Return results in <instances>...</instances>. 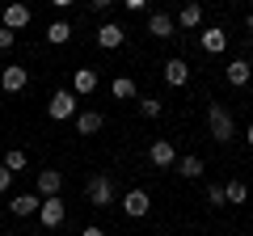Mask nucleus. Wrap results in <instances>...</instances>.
<instances>
[{
    "instance_id": "23",
    "label": "nucleus",
    "mask_w": 253,
    "mask_h": 236,
    "mask_svg": "<svg viewBox=\"0 0 253 236\" xmlns=\"http://www.w3.org/2000/svg\"><path fill=\"white\" fill-rule=\"evenodd\" d=\"M4 169H9V173L26 169V152H21V148H13V152H4Z\"/></svg>"
},
{
    "instance_id": "21",
    "label": "nucleus",
    "mask_w": 253,
    "mask_h": 236,
    "mask_svg": "<svg viewBox=\"0 0 253 236\" xmlns=\"http://www.w3.org/2000/svg\"><path fill=\"white\" fill-rule=\"evenodd\" d=\"M177 173H181V177H203V160H199V156H181Z\"/></svg>"
},
{
    "instance_id": "31",
    "label": "nucleus",
    "mask_w": 253,
    "mask_h": 236,
    "mask_svg": "<svg viewBox=\"0 0 253 236\" xmlns=\"http://www.w3.org/2000/svg\"><path fill=\"white\" fill-rule=\"evenodd\" d=\"M51 4L55 9H68V4H76V0H51Z\"/></svg>"
},
{
    "instance_id": "1",
    "label": "nucleus",
    "mask_w": 253,
    "mask_h": 236,
    "mask_svg": "<svg viewBox=\"0 0 253 236\" xmlns=\"http://www.w3.org/2000/svg\"><path fill=\"white\" fill-rule=\"evenodd\" d=\"M207 131H211V139L215 144H228V139L236 135V122H232V114H228L219 101H211L207 106Z\"/></svg>"
},
{
    "instance_id": "28",
    "label": "nucleus",
    "mask_w": 253,
    "mask_h": 236,
    "mask_svg": "<svg viewBox=\"0 0 253 236\" xmlns=\"http://www.w3.org/2000/svg\"><path fill=\"white\" fill-rule=\"evenodd\" d=\"M110 4H114V0H89V9H93V13H106Z\"/></svg>"
},
{
    "instance_id": "11",
    "label": "nucleus",
    "mask_w": 253,
    "mask_h": 236,
    "mask_svg": "<svg viewBox=\"0 0 253 236\" xmlns=\"http://www.w3.org/2000/svg\"><path fill=\"white\" fill-rule=\"evenodd\" d=\"M199 21H203V4H199V0H186V4L177 9V17H173V26H181V30H194Z\"/></svg>"
},
{
    "instance_id": "27",
    "label": "nucleus",
    "mask_w": 253,
    "mask_h": 236,
    "mask_svg": "<svg viewBox=\"0 0 253 236\" xmlns=\"http://www.w3.org/2000/svg\"><path fill=\"white\" fill-rule=\"evenodd\" d=\"M9 182H13V173H9V169H4V164H0V194L9 190Z\"/></svg>"
},
{
    "instance_id": "2",
    "label": "nucleus",
    "mask_w": 253,
    "mask_h": 236,
    "mask_svg": "<svg viewBox=\"0 0 253 236\" xmlns=\"http://www.w3.org/2000/svg\"><path fill=\"white\" fill-rule=\"evenodd\" d=\"M46 114H51L55 122L72 118V114H76V93H72V89H59V93H51V101H46Z\"/></svg>"
},
{
    "instance_id": "25",
    "label": "nucleus",
    "mask_w": 253,
    "mask_h": 236,
    "mask_svg": "<svg viewBox=\"0 0 253 236\" xmlns=\"http://www.w3.org/2000/svg\"><path fill=\"white\" fill-rule=\"evenodd\" d=\"M207 202H211V207H224V186H207Z\"/></svg>"
},
{
    "instance_id": "6",
    "label": "nucleus",
    "mask_w": 253,
    "mask_h": 236,
    "mask_svg": "<svg viewBox=\"0 0 253 236\" xmlns=\"http://www.w3.org/2000/svg\"><path fill=\"white\" fill-rule=\"evenodd\" d=\"M4 30H21V26H30V4H21V0H9L4 4V21H0Z\"/></svg>"
},
{
    "instance_id": "3",
    "label": "nucleus",
    "mask_w": 253,
    "mask_h": 236,
    "mask_svg": "<svg viewBox=\"0 0 253 236\" xmlns=\"http://www.w3.org/2000/svg\"><path fill=\"white\" fill-rule=\"evenodd\" d=\"M123 211L131 219H144L148 211H152V198H148V190H126L123 194Z\"/></svg>"
},
{
    "instance_id": "8",
    "label": "nucleus",
    "mask_w": 253,
    "mask_h": 236,
    "mask_svg": "<svg viewBox=\"0 0 253 236\" xmlns=\"http://www.w3.org/2000/svg\"><path fill=\"white\" fill-rule=\"evenodd\" d=\"M89 202L93 207H110L114 202V182L110 177H93L89 182Z\"/></svg>"
},
{
    "instance_id": "34",
    "label": "nucleus",
    "mask_w": 253,
    "mask_h": 236,
    "mask_svg": "<svg viewBox=\"0 0 253 236\" xmlns=\"http://www.w3.org/2000/svg\"><path fill=\"white\" fill-rule=\"evenodd\" d=\"M232 4H241V0H232Z\"/></svg>"
},
{
    "instance_id": "16",
    "label": "nucleus",
    "mask_w": 253,
    "mask_h": 236,
    "mask_svg": "<svg viewBox=\"0 0 253 236\" xmlns=\"http://www.w3.org/2000/svg\"><path fill=\"white\" fill-rule=\"evenodd\" d=\"M93 89H97V72H93V68H76L72 72V93L84 97V93H93Z\"/></svg>"
},
{
    "instance_id": "29",
    "label": "nucleus",
    "mask_w": 253,
    "mask_h": 236,
    "mask_svg": "<svg viewBox=\"0 0 253 236\" xmlns=\"http://www.w3.org/2000/svg\"><path fill=\"white\" fill-rule=\"evenodd\" d=\"M81 236H106V228H97V224H89V228H84Z\"/></svg>"
},
{
    "instance_id": "12",
    "label": "nucleus",
    "mask_w": 253,
    "mask_h": 236,
    "mask_svg": "<svg viewBox=\"0 0 253 236\" xmlns=\"http://www.w3.org/2000/svg\"><path fill=\"white\" fill-rule=\"evenodd\" d=\"M224 76H228V84H232V89H245V84H249V76H253V68H249V59H232V64L224 68Z\"/></svg>"
},
{
    "instance_id": "32",
    "label": "nucleus",
    "mask_w": 253,
    "mask_h": 236,
    "mask_svg": "<svg viewBox=\"0 0 253 236\" xmlns=\"http://www.w3.org/2000/svg\"><path fill=\"white\" fill-rule=\"evenodd\" d=\"M245 139H249V148H253V122H249V131H245Z\"/></svg>"
},
{
    "instance_id": "14",
    "label": "nucleus",
    "mask_w": 253,
    "mask_h": 236,
    "mask_svg": "<svg viewBox=\"0 0 253 236\" xmlns=\"http://www.w3.org/2000/svg\"><path fill=\"white\" fill-rule=\"evenodd\" d=\"M123 38H126V30L114 26V21H106V26L97 30V46H101V51H114V46H123Z\"/></svg>"
},
{
    "instance_id": "30",
    "label": "nucleus",
    "mask_w": 253,
    "mask_h": 236,
    "mask_svg": "<svg viewBox=\"0 0 253 236\" xmlns=\"http://www.w3.org/2000/svg\"><path fill=\"white\" fill-rule=\"evenodd\" d=\"M123 4H126V9H131V13H139V9H144V4H148V0H123Z\"/></svg>"
},
{
    "instance_id": "33",
    "label": "nucleus",
    "mask_w": 253,
    "mask_h": 236,
    "mask_svg": "<svg viewBox=\"0 0 253 236\" xmlns=\"http://www.w3.org/2000/svg\"><path fill=\"white\" fill-rule=\"evenodd\" d=\"M245 26H249V30H253V13H249V17H245Z\"/></svg>"
},
{
    "instance_id": "10",
    "label": "nucleus",
    "mask_w": 253,
    "mask_h": 236,
    "mask_svg": "<svg viewBox=\"0 0 253 236\" xmlns=\"http://www.w3.org/2000/svg\"><path fill=\"white\" fill-rule=\"evenodd\" d=\"M38 211H42V228H59L63 215H68V207H63L59 198H42V202H38Z\"/></svg>"
},
{
    "instance_id": "26",
    "label": "nucleus",
    "mask_w": 253,
    "mask_h": 236,
    "mask_svg": "<svg viewBox=\"0 0 253 236\" xmlns=\"http://www.w3.org/2000/svg\"><path fill=\"white\" fill-rule=\"evenodd\" d=\"M13 42H17V34H13V30H4V26H0V51H13Z\"/></svg>"
},
{
    "instance_id": "22",
    "label": "nucleus",
    "mask_w": 253,
    "mask_h": 236,
    "mask_svg": "<svg viewBox=\"0 0 253 236\" xmlns=\"http://www.w3.org/2000/svg\"><path fill=\"white\" fill-rule=\"evenodd\" d=\"M224 198H228V202H245V198H249L245 182H228V186H224Z\"/></svg>"
},
{
    "instance_id": "9",
    "label": "nucleus",
    "mask_w": 253,
    "mask_h": 236,
    "mask_svg": "<svg viewBox=\"0 0 253 236\" xmlns=\"http://www.w3.org/2000/svg\"><path fill=\"white\" fill-rule=\"evenodd\" d=\"M199 46H203L207 55H224V46H228V34H224L219 26H211V30H203V34H199Z\"/></svg>"
},
{
    "instance_id": "5",
    "label": "nucleus",
    "mask_w": 253,
    "mask_h": 236,
    "mask_svg": "<svg viewBox=\"0 0 253 236\" xmlns=\"http://www.w3.org/2000/svg\"><path fill=\"white\" fill-rule=\"evenodd\" d=\"M148 160H152L156 169H169V164H177V148H173L169 139H156V144L148 148Z\"/></svg>"
},
{
    "instance_id": "7",
    "label": "nucleus",
    "mask_w": 253,
    "mask_h": 236,
    "mask_svg": "<svg viewBox=\"0 0 253 236\" xmlns=\"http://www.w3.org/2000/svg\"><path fill=\"white\" fill-rule=\"evenodd\" d=\"M26 84H30V72H26V68L9 64L4 72H0V89H4V93H21Z\"/></svg>"
},
{
    "instance_id": "17",
    "label": "nucleus",
    "mask_w": 253,
    "mask_h": 236,
    "mask_svg": "<svg viewBox=\"0 0 253 236\" xmlns=\"http://www.w3.org/2000/svg\"><path fill=\"white\" fill-rule=\"evenodd\" d=\"M101 122H106V118H101L97 110H84V114H76V135H97Z\"/></svg>"
},
{
    "instance_id": "18",
    "label": "nucleus",
    "mask_w": 253,
    "mask_h": 236,
    "mask_svg": "<svg viewBox=\"0 0 253 236\" xmlns=\"http://www.w3.org/2000/svg\"><path fill=\"white\" fill-rule=\"evenodd\" d=\"M68 38H72V26H68V21H51V26H46V42L51 46H63Z\"/></svg>"
},
{
    "instance_id": "13",
    "label": "nucleus",
    "mask_w": 253,
    "mask_h": 236,
    "mask_svg": "<svg viewBox=\"0 0 253 236\" xmlns=\"http://www.w3.org/2000/svg\"><path fill=\"white\" fill-rule=\"evenodd\" d=\"M186 80H190V64L186 59H169V64H165V84H169V89H181Z\"/></svg>"
},
{
    "instance_id": "4",
    "label": "nucleus",
    "mask_w": 253,
    "mask_h": 236,
    "mask_svg": "<svg viewBox=\"0 0 253 236\" xmlns=\"http://www.w3.org/2000/svg\"><path fill=\"white\" fill-rule=\"evenodd\" d=\"M63 190V173L59 169H38V194L42 198H59Z\"/></svg>"
},
{
    "instance_id": "20",
    "label": "nucleus",
    "mask_w": 253,
    "mask_h": 236,
    "mask_svg": "<svg viewBox=\"0 0 253 236\" xmlns=\"http://www.w3.org/2000/svg\"><path fill=\"white\" fill-rule=\"evenodd\" d=\"M110 93H114L118 101H131V97H135V80H131V76H118V80L110 84Z\"/></svg>"
},
{
    "instance_id": "19",
    "label": "nucleus",
    "mask_w": 253,
    "mask_h": 236,
    "mask_svg": "<svg viewBox=\"0 0 253 236\" xmlns=\"http://www.w3.org/2000/svg\"><path fill=\"white\" fill-rule=\"evenodd\" d=\"M38 202H42L38 194H17V198H13L9 207H13V215H34V211H38Z\"/></svg>"
},
{
    "instance_id": "15",
    "label": "nucleus",
    "mask_w": 253,
    "mask_h": 236,
    "mask_svg": "<svg viewBox=\"0 0 253 236\" xmlns=\"http://www.w3.org/2000/svg\"><path fill=\"white\" fill-rule=\"evenodd\" d=\"M173 30H177V26H173L169 13H152V17H148V34L161 38V42H165V38H173Z\"/></svg>"
},
{
    "instance_id": "24",
    "label": "nucleus",
    "mask_w": 253,
    "mask_h": 236,
    "mask_svg": "<svg viewBox=\"0 0 253 236\" xmlns=\"http://www.w3.org/2000/svg\"><path fill=\"white\" fill-rule=\"evenodd\" d=\"M139 110H144V118H161V101H156V97H144V101H139Z\"/></svg>"
}]
</instances>
